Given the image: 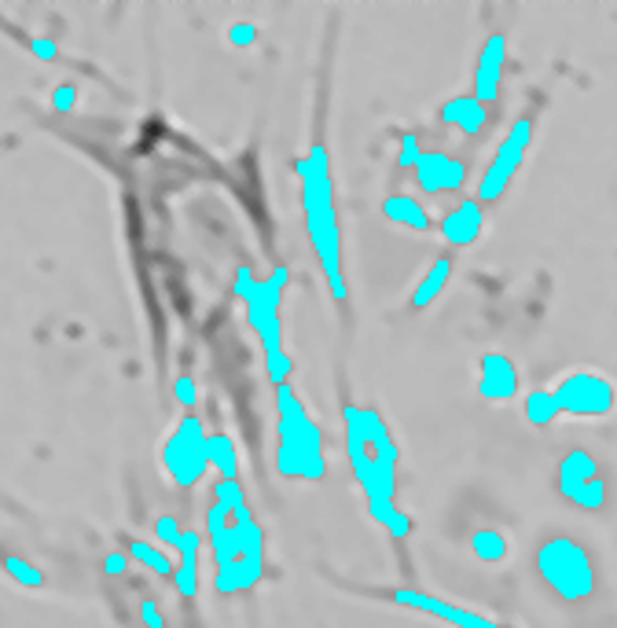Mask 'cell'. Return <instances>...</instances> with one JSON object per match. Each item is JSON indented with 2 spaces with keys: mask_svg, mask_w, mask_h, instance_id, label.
I'll return each instance as SVG.
<instances>
[{
  "mask_svg": "<svg viewBox=\"0 0 617 628\" xmlns=\"http://www.w3.org/2000/svg\"><path fill=\"white\" fill-rule=\"evenodd\" d=\"M346 423V456L354 467L357 485L364 489L368 515L390 533L394 540L412 537V518L397 508V467H401V445L394 441L386 419L372 408L346 405L342 408Z\"/></svg>",
  "mask_w": 617,
  "mask_h": 628,
  "instance_id": "6da1fadb",
  "label": "cell"
},
{
  "mask_svg": "<svg viewBox=\"0 0 617 628\" xmlns=\"http://www.w3.org/2000/svg\"><path fill=\"white\" fill-rule=\"evenodd\" d=\"M206 537L214 551L217 595H240L265 577V529L254 518L240 482L217 478L214 503L206 511Z\"/></svg>",
  "mask_w": 617,
  "mask_h": 628,
  "instance_id": "7a4b0ae2",
  "label": "cell"
},
{
  "mask_svg": "<svg viewBox=\"0 0 617 628\" xmlns=\"http://www.w3.org/2000/svg\"><path fill=\"white\" fill-rule=\"evenodd\" d=\"M294 174L301 180V214H306V235L317 254L331 298L346 302V272H342V225L335 206V180H331V155L324 144H312L306 158L294 162Z\"/></svg>",
  "mask_w": 617,
  "mask_h": 628,
  "instance_id": "3957f363",
  "label": "cell"
},
{
  "mask_svg": "<svg viewBox=\"0 0 617 628\" xmlns=\"http://www.w3.org/2000/svg\"><path fill=\"white\" fill-rule=\"evenodd\" d=\"M287 283H291L287 265H277L269 280H254L250 265H240V272H235V294L243 298L246 323H250V331L258 335L265 349V371H269L272 386H283L294 371V360L283 349V317H280Z\"/></svg>",
  "mask_w": 617,
  "mask_h": 628,
  "instance_id": "277c9868",
  "label": "cell"
},
{
  "mask_svg": "<svg viewBox=\"0 0 617 628\" xmlns=\"http://www.w3.org/2000/svg\"><path fill=\"white\" fill-rule=\"evenodd\" d=\"M277 474L298 482H324L327 474L324 431L291 383L277 386Z\"/></svg>",
  "mask_w": 617,
  "mask_h": 628,
  "instance_id": "5b68a950",
  "label": "cell"
},
{
  "mask_svg": "<svg viewBox=\"0 0 617 628\" xmlns=\"http://www.w3.org/2000/svg\"><path fill=\"white\" fill-rule=\"evenodd\" d=\"M534 569L540 585L555 599H563V603H588V599H595V592H600L595 555L574 537H548L544 544L537 548Z\"/></svg>",
  "mask_w": 617,
  "mask_h": 628,
  "instance_id": "8992f818",
  "label": "cell"
},
{
  "mask_svg": "<svg viewBox=\"0 0 617 628\" xmlns=\"http://www.w3.org/2000/svg\"><path fill=\"white\" fill-rule=\"evenodd\" d=\"M158 463H163L169 485H177V489L184 492L195 489V485L206 478V471H210V434H206L203 419L195 412L180 415V423L163 441Z\"/></svg>",
  "mask_w": 617,
  "mask_h": 628,
  "instance_id": "52a82bcc",
  "label": "cell"
},
{
  "mask_svg": "<svg viewBox=\"0 0 617 628\" xmlns=\"http://www.w3.org/2000/svg\"><path fill=\"white\" fill-rule=\"evenodd\" d=\"M552 401L563 415L574 419H603L617 408V386L600 371H574L552 386Z\"/></svg>",
  "mask_w": 617,
  "mask_h": 628,
  "instance_id": "ba28073f",
  "label": "cell"
},
{
  "mask_svg": "<svg viewBox=\"0 0 617 628\" xmlns=\"http://www.w3.org/2000/svg\"><path fill=\"white\" fill-rule=\"evenodd\" d=\"M534 118L529 114H522V118L511 126V132L504 137V144L497 148V155L486 166V174L478 180V203L489 206V203H500V198L507 195L511 180L518 177V169L526 166V155H529V144H534Z\"/></svg>",
  "mask_w": 617,
  "mask_h": 628,
  "instance_id": "9c48e42d",
  "label": "cell"
},
{
  "mask_svg": "<svg viewBox=\"0 0 617 628\" xmlns=\"http://www.w3.org/2000/svg\"><path fill=\"white\" fill-rule=\"evenodd\" d=\"M555 485L563 492V500H569L581 511H603L606 508V478L600 471V460L584 449H574L558 460Z\"/></svg>",
  "mask_w": 617,
  "mask_h": 628,
  "instance_id": "30bf717a",
  "label": "cell"
},
{
  "mask_svg": "<svg viewBox=\"0 0 617 628\" xmlns=\"http://www.w3.org/2000/svg\"><path fill=\"white\" fill-rule=\"evenodd\" d=\"M390 599L397 606H408V611H420V614H430L438 617L445 625H455V628H515V625H504L497 617H486L478 611H467V606H455L449 599H438L430 592H420V588H394Z\"/></svg>",
  "mask_w": 617,
  "mask_h": 628,
  "instance_id": "8fae6325",
  "label": "cell"
},
{
  "mask_svg": "<svg viewBox=\"0 0 617 628\" xmlns=\"http://www.w3.org/2000/svg\"><path fill=\"white\" fill-rule=\"evenodd\" d=\"M415 180L426 195H452L467 184V166L449 151H423L420 166H415Z\"/></svg>",
  "mask_w": 617,
  "mask_h": 628,
  "instance_id": "7c38bea8",
  "label": "cell"
},
{
  "mask_svg": "<svg viewBox=\"0 0 617 628\" xmlns=\"http://www.w3.org/2000/svg\"><path fill=\"white\" fill-rule=\"evenodd\" d=\"M518 368L515 360L507 354H481V364H478V394L486 405H507L518 397Z\"/></svg>",
  "mask_w": 617,
  "mask_h": 628,
  "instance_id": "4fadbf2b",
  "label": "cell"
},
{
  "mask_svg": "<svg viewBox=\"0 0 617 628\" xmlns=\"http://www.w3.org/2000/svg\"><path fill=\"white\" fill-rule=\"evenodd\" d=\"M504 66H507V37L492 34L486 41V49L478 55V66H474V92L471 97L478 103H497L500 100V85H504Z\"/></svg>",
  "mask_w": 617,
  "mask_h": 628,
  "instance_id": "5bb4252c",
  "label": "cell"
},
{
  "mask_svg": "<svg viewBox=\"0 0 617 628\" xmlns=\"http://www.w3.org/2000/svg\"><path fill=\"white\" fill-rule=\"evenodd\" d=\"M481 228H486V206H481L478 198H460V203H455L449 214H445L441 240L460 251V246L478 243Z\"/></svg>",
  "mask_w": 617,
  "mask_h": 628,
  "instance_id": "9a60e30c",
  "label": "cell"
},
{
  "mask_svg": "<svg viewBox=\"0 0 617 628\" xmlns=\"http://www.w3.org/2000/svg\"><path fill=\"white\" fill-rule=\"evenodd\" d=\"M438 118L445 121V126L460 129L463 137H481L489 126V107L486 103H478L474 97H455L438 111Z\"/></svg>",
  "mask_w": 617,
  "mask_h": 628,
  "instance_id": "2e32d148",
  "label": "cell"
},
{
  "mask_svg": "<svg viewBox=\"0 0 617 628\" xmlns=\"http://www.w3.org/2000/svg\"><path fill=\"white\" fill-rule=\"evenodd\" d=\"M198 551H203V533L184 529L177 548V563H173V577H177V592L184 599L198 595Z\"/></svg>",
  "mask_w": 617,
  "mask_h": 628,
  "instance_id": "e0dca14e",
  "label": "cell"
},
{
  "mask_svg": "<svg viewBox=\"0 0 617 628\" xmlns=\"http://www.w3.org/2000/svg\"><path fill=\"white\" fill-rule=\"evenodd\" d=\"M383 217L397 228H408V232H430L434 221L426 214V206L415 195H390L383 198Z\"/></svg>",
  "mask_w": 617,
  "mask_h": 628,
  "instance_id": "ac0fdd59",
  "label": "cell"
},
{
  "mask_svg": "<svg viewBox=\"0 0 617 628\" xmlns=\"http://www.w3.org/2000/svg\"><path fill=\"white\" fill-rule=\"evenodd\" d=\"M452 269H455V258L452 254H441V258H434V265L426 269V275L420 280V287H415V294H412V306L415 312L420 309H430L434 302H438V294L449 287V280H452Z\"/></svg>",
  "mask_w": 617,
  "mask_h": 628,
  "instance_id": "d6986e66",
  "label": "cell"
},
{
  "mask_svg": "<svg viewBox=\"0 0 617 628\" xmlns=\"http://www.w3.org/2000/svg\"><path fill=\"white\" fill-rule=\"evenodd\" d=\"M210 467L221 474L224 482H240V456H235L232 437L210 434Z\"/></svg>",
  "mask_w": 617,
  "mask_h": 628,
  "instance_id": "ffe728a7",
  "label": "cell"
},
{
  "mask_svg": "<svg viewBox=\"0 0 617 628\" xmlns=\"http://www.w3.org/2000/svg\"><path fill=\"white\" fill-rule=\"evenodd\" d=\"M129 555L137 559V563H144L151 574L173 577V559H169L158 544H147V540H129Z\"/></svg>",
  "mask_w": 617,
  "mask_h": 628,
  "instance_id": "44dd1931",
  "label": "cell"
},
{
  "mask_svg": "<svg viewBox=\"0 0 617 628\" xmlns=\"http://www.w3.org/2000/svg\"><path fill=\"white\" fill-rule=\"evenodd\" d=\"M526 423L529 426H552L555 419H558V408L552 401V389H529V397H526Z\"/></svg>",
  "mask_w": 617,
  "mask_h": 628,
  "instance_id": "7402d4cb",
  "label": "cell"
},
{
  "mask_svg": "<svg viewBox=\"0 0 617 628\" xmlns=\"http://www.w3.org/2000/svg\"><path fill=\"white\" fill-rule=\"evenodd\" d=\"M471 551L481 559V563H504L507 555V540L500 529H478L471 537Z\"/></svg>",
  "mask_w": 617,
  "mask_h": 628,
  "instance_id": "603a6c76",
  "label": "cell"
},
{
  "mask_svg": "<svg viewBox=\"0 0 617 628\" xmlns=\"http://www.w3.org/2000/svg\"><path fill=\"white\" fill-rule=\"evenodd\" d=\"M4 569H8V577L18 580L23 588H44V574H41V569H37L34 563H26V559L8 555V559H4Z\"/></svg>",
  "mask_w": 617,
  "mask_h": 628,
  "instance_id": "cb8c5ba5",
  "label": "cell"
},
{
  "mask_svg": "<svg viewBox=\"0 0 617 628\" xmlns=\"http://www.w3.org/2000/svg\"><path fill=\"white\" fill-rule=\"evenodd\" d=\"M397 144H401V151H397V166H401V169L420 166L423 148H420V137H415V132H401V140H397Z\"/></svg>",
  "mask_w": 617,
  "mask_h": 628,
  "instance_id": "d4e9b609",
  "label": "cell"
},
{
  "mask_svg": "<svg viewBox=\"0 0 617 628\" xmlns=\"http://www.w3.org/2000/svg\"><path fill=\"white\" fill-rule=\"evenodd\" d=\"M155 537H158V544H166V548H180V537H184V526L173 518V515H158L155 518Z\"/></svg>",
  "mask_w": 617,
  "mask_h": 628,
  "instance_id": "484cf974",
  "label": "cell"
},
{
  "mask_svg": "<svg viewBox=\"0 0 617 628\" xmlns=\"http://www.w3.org/2000/svg\"><path fill=\"white\" fill-rule=\"evenodd\" d=\"M173 397L180 405L188 408V412H195V405H198V389H195V379L192 375H180L177 379V386H173Z\"/></svg>",
  "mask_w": 617,
  "mask_h": 628,
  "instance_id": "4316f807",
  "label": "cell"
},
{
  "mask_svg": "<svg viewBox=\"0 0 617 628\" xmlns=\"http://www.w3.org/2000/svg\"><path fill=\"white\" fill-rule=\"evenodd\" d=\"M254 41H258V30H254L250 23H235L232 30H228V44H235V49H250Z\"/></svg>",
  "mask_w": 617,
  "mask_h": 628,
  "instance_id": "83f0119b",
  "label": "cell"
},
{
  "mask_svg": "<svg viewBox=\"0 0 617 628\" xmlns=\"http://www.w3.org/2000/svg\"><path fill=\"white\" fill-rule=\"evenodd\" d=\"M74 103H78V89H74V85H60L55 97H52V107L55 111H74Z\"/></svg>",
  "mask_w": 617,
  "mask_h": 628,
  "instance_id": "f1b7e54d",
  "label": "cell"
},
{
  "mask_svg": "<svg viewBox=\"0 0 617 628\" xmlns=\"http://www.w3.org/2000/svg\"><path fill=\"white\" fill-rule=\"evenodd\" d=\"M140 617H144V625H147V628H166L163 611H158L155 599H144V603H140Z\"/></svg>",
  "mask_w": 617,
  "mask_h": 628,
  "instance_id": "f546056e",
  "label": "cell"
},
{
  "mask_svg": "<svg viewBox=\"0 0 617 628\" xmlns=\"http://www.w3.org/2000/svg\"><path fill=\"white\" fill-rule=\"evenodd\" d=\"M126 563H129V559L121 555V551H111V555L103 559V574H107V577H121V574H126Z\"/></svg>",
  "mask_w": 617,
  "mask_h": 628,
  "instance_id": "4dcf8cb0",
  "label": "cell"
},
{
  "mask_svg": "<svg viewBox=\"0 0 617 628\" xmlns=\"http://www.w3.org/2000/svg\"><path fill=\"white\" fill-rule=\"evenodd\" d=\"M30 49L41 55V60H52V55H55V44H52V41H30Z\"/></svg>",
  "mask_w": 617,
  "mask_h": 628,
  "instance_id": "1f68e13d",
  "label": "cell"
}]
</instances>
